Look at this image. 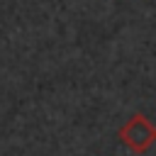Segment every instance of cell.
I'll return each mask as SVG.
<instances>
[{"mask_svg": "<svg viewBox=\"0 0 156 156\" xmlns=\"http://www.w3.org/2000/svg\"><path fill=\"white\" fill-rule=\"evenodd\" d=\"M117 139H119L132 154H146V151L156 144V124H154L146 115L136 112V115H132V117L117 129Z\"/></svg>", "mask_w": 156, "mask_h": 156, "instance_id": "1", "label": "cell"}]
</instances>
